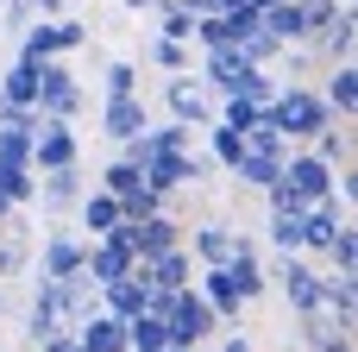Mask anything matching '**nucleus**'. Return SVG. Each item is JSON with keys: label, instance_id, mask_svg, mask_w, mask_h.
Returning a JSON list of instances; mask_svg holds the SVG:
<instances>
[{"label": "nucleus", "instance_id": "1", "mask_svg": "<svg viewBox=\"0 0 358 352\" xmlns=\"http://www.w3.org/2000/svg\"><path fill=\"white\" fill-rule=\"evenodd\" d=\"M88 44H94V31H88V19H76V13H63V19H31V25L19 31L13 63H63V57H76V50H88Z\"/></svg>", "mask_w": 358, "mask_h": 352}, {"label": "nucleus", "instance_id": "2", "mask_svg": "<svg viewBox=\"0 0 358 352\" xmlns=\"http://www.w3.org/2000/svg\"><path fill=\"white\" fill-rule=\"evenodd\" d=\"M264 113H271V126H277V132H283L289 145H308V139H315L321 126H334L327 101H321L315 88H289V82L277 88V101H271Z\"/></svg>", "mask_w": 358, "mask_h": 352}, {"label": "nucleus", "instance_id": "3", "mask_svg": "<svg viewBox=\"0 0 358 352\" xmlns=\"http://www.w3.org/2000/svg\"><path fill=\"white\" fill-rule=\"evenodd\" d=\"M38 120H82V107H88V88H82V76L69 69V63H38Z\"/></svg>", "mask_w": 358, "mask_h": 352}, {"label": "nucleus", "instance_id": "4", "mask_svg": "<svg viewBox=\"0 0 358 352\" xmlns=\"http://www.w3.org/2000/svg\"><path fill=\"white\" fill-rule=\"evenodd\" d=\"M264 277H271V290L283 296V309H289L296 321L321 309V271H315L302 252H289V258H271V265H264Z\"/></svg>", "mask_w": 358, "mask_h": 352}, {"label": "nucleus", "instance_id": "5", "mask_svg": "<svg viewBox=\"0 0 358 352\" xmlns=\"http://www.w3.org/2000/svg\"><path fill=\"white\" fill-rule=\"evenodd\" d=\"M182 233H189V227H182L170 208H157V214H145V220H120V239H126L132 265H151V258L176 252V246H182Z\"/></svg>", "mask_w": 358, "mask_h": 352}, {"label": "nucleus", "instance_id": "6", "mask_svg": "<svg viewBox=\"0 0 358 352\" xmlns=\"http://www.w3.org/2000/svg\"><path fill=\"white\" fill-rule=\"evenodd\" d=\"M82 258H88V239H82L76 227H50V233L31 246V277H44V283L82 277Z\"/></svg>", "mask_w": 358, "mask_h": 352}, {"label": "nucleus", "instance_id": "7", "mask_svg": "<svg viewBox=\"0 0 358 352\" xmlns=\"http://www.w3.org/2000/svg\"><path fill=\"white\" fill-rule=\"evenodd\" d=\"M289 195H296V208H315V202H334V170L308 151V145H289V157H283V176H277Z\"/></svg>", "mask_w": 358, "mask_h": 352}, {"label": "nucleus", "instance_id": "8", "mask_svg": "<svg viewBox=\"0 0 358 352\" xmlns=\"http://www.w3.org/2000/svg\"><path fill=\"white\" fill-rule=\"evenodd\" d=\"M164 107H170V120H176V126H189V132H208L220 101L201 88V76H189V69H182V76H164Z\"/></svg>", "mask_w": 358, "mask_h": 352}, {"label": "nucleus", "instance_id": "9", "mask_svg": "<svg viewBox=\"0 0 358 352\" xmlns=\"http://www.w3.org/2000/svg\"><path fill=\"white\" fill-rule=\"evenodd\" d=\"M69 164H82V132L69 120H38V132H31V176L69 170Z\"/></svg>", "mask_w": 358, "mask_h": 352}, {"label": "nucleus", "instance_id": "10", "mask_svg": "<svg viewBox=\"0 0 358 352\" xmlns=\"http://www.w3.org/2000/svg\"><path fill=\"white\" fill-rule=\"evenodd\" d=\"M151 126V107H145V94H126V101H101V139L113 145V151H126L138 132Z\"/></svg>", "mask_w": 358, "mask_h": 352}, {"label": "nucleus", "instance_id": "11", "mask_svg": "<svg viewBox=\"0 0 358 352\" xmlns=\"http://www.w3.org/2000/svg\"><path fill=\"white\" fill-rule=\"evenodd\" d=\"M82 189H88L82 164H69V170H44V176H38V195H31V208H44L50 220H63V214H76Z\"/></svg>", "mask_w": 358, "mask_h": 352}, {"label": "nucleus", "instance_id": "12", "mask_svg": "<svg viewBox=\"0 0 358 352\" xmlns=\"http://www.w3.org/2000/svg\"><path fill=\"white\" fill-rule=\"evenodd\" d=\"M138 265H132V252H126V239H120V227L107 233V239H94L88 246V258H82V277L94 283V290H107V283H120V277H132Z\"/></svg>", "mask_w": 358, "mask_h": 352}, {"label": "nucleus", "instance_id": "13", "mask_svg": "<svg viewBox=\"0 0 358 352\" xmlns=\"http://www.w3.org/2000/svg\"><path fill=\"white\" fill-rule=\"evenodd\" d=\"M352 44H358V13L352 6H340L315 38H308V50H315V63L321 69H334V63H352Z\"/></svg>", "mask_w": 358, "mask_h": 352}, {"label": "nucleus", "instance_id": "14", "mask_svg": "<svg viewBox=\"0 0 358 352\" xmlns=\"http://www.w3.org/2000/svg\"><path fill=\"white\" fill-rule=\"evenodd\" d=\"M145 189L170 208V195H182V189H195V151H170V157H151L145 170Z\"/></svg>", "mask_w": 358, "mask_h": 352}, {"label": "nucleus", "instance_id": "15", "mask_svg": "<svg viewBox=\"0 0 358 352\" xmlns=\"http://www.w3.org/2000/svg\"><path fill=\"white\" fill-rule=\"evenodd\" d=\"M113 227H120V202H113L107 189H94V183H88V189H82V202H76V233L94 246V239H107Z\"/></svg>", "mask_w": 358, "mask_h": 352}, {"label": "nucleus", "instance_id": "16", "mask_svg": "<svg viewBox=\"0 0 358 352\" xmlns=\"http://www.w3.org/2000/svg\"><path fill=\"white\" fill-rule=\"evenodd\" d=\"M352 214H340L334 202H315V208H302V258L315 265V258H327V246H334V233L346 227Z\"/></svg>", "mask_w": 358, "mask_h": 352}, {"label": "nucleus", "instance_id": "17", "mask_svg": "<svg viewBox=\"0 0 358 352\" xmlns=\"http://www.w3.org/2000/svg\"><path fill=\"white\" fill-rule=\"evenodd\" d=\"M182 252L195 258V271H214V265L233 258V227L227 220H201L195 233H182Z\"/></svg>", "mask_w": 358, "mask_h": 352}, {"label": "nucleus", "instance_id": "18", "mask_svg": "<svg viewBox=\"0 0 358 352\" xmlns=\"http://www.w3.org/2000/svg\"><path fill=\"white\" fill-rule=\"evenodd\" d=\"M31 246H38V233L13 214L6 227H0V283H19V277H31Z\"/></svg>", "mask_w": 358, "mask_h": 352}, {"label": "nucleus", "instance_id": "19", "mask_svg": "<svg viewBox=\"0 0 358 352\" xmlns=\"http://www.w3.org/2000/svg\"><path fill=\"white\" fill-rule=\"evenodd\" d=\"M145 271V283H151V296H176V290H189L195 283V258L176 246V252H164V258H151V265H138Z\"/></svg>", "mask_w": 358, "mask_h": 352}, {"label": "nucleus", "instance_id": "20", "mask_svg": "<svg viewBox=\"0 0 358 352\" xmlns=\"http://www.w3.org/2000/svg\"><path fill=\"white\" fill-rule=\"evenodd\" d=\"M145 302H151V283H145V271H132V277H120V283H107V290H101V315H113V321H132V315H145Z\"/></svg>", "mask_w": 358, "mask_h": 352}, {"label": "nucleus", "instance_id": "21", "mask_svg": "<svg viewBox=\"0 0 358 352\" xmlns=\"http://www.w3.org/2000/svg\"><path fill=\"white\" fill-rule=\"evenodd\" d=\"M315 94L327 101V113H334V120H352V113H358V69H352V63H334V69L321 76V88H315Z\"/></svg>", "mask_w": 358, "mask_h": 352}, {"label": "nucleus", "instance_id": "22", "mask_svg": "<svg viewBox=\"0 0 358 352\" xmlns=\"http://www.w3.org/2000/svg\"><path fill=\"white\" fill-rule=\"evenodd\" d=\"M283 157H289V151H283ZM283 157H271V151H245V157H239V164H233L227 176H233V183H239L245 195H264V189H271V183L283 176Z\"/></svg>", "mask_w": 358, "mask_h": 352}, {"label": "nucleus", "instance_id": "23", "mask_svg": "<svg viewBox=\"0 0 358 352\" xmlns=\"http://www.w3.org/2000/svg\"><path fill=\"white\" fill-rule=\"evenodd\" d=\"M321 309L340 321V328H352L358 321V277H340V271H321Z\"/></svg>", "mask_w": 358, "mask_h": 352}, {"label": "nucleus", "instance_id": "24", "mask_svg": "<svg viewBox=\"0 0 358 352\" xmlns=\"http://www.w3.org/2000/svg\"><path fill=\"white\" fill-rule=\"evenodd\" d=\"M76 346L82 352H126V321H113V315H88L82 328H76Z\"/></svg>", "mask_w": 358, "mask_h": 352}, {"label": "nucleus", "instance_id": "25", "mask_svg": "<svg viewBox=\"0 0 358 352\" xmlns=\"http://www.w3.org/2000/svg\"><path fill=\"white\" fill-rule=\"evenodd\" d=\"M258 31H271L277 44H308V19L296 13V0H277L258 13Z\"/></svg>", "mask_w": 358, "mask_h": 352}, {"label": "nucleus", "instance_id": "26", "mask_svg": "<svg viewBox=\"0 0 358 352\" xmlns=\"http://www.w3.org/2000/svg\"><path fill=\"white\" fill-rule=\"evenodd\" d=\"M302 346L308 352H340V346H352V328H340L327 309H315V315H302Z\"/></svg>", "mask_w": 358, "mask_h": 352}, {"label": "nucleus", "instance_id": "27", "mask_svg": "<svg viewBox=\"0 0 358 352\" xmlns=\"http://www.w3.org/2000/svg\"><path fill=\"white\" fill-rule=\"evenodd\" d=\"M308 151L327 164V170H352V132H346V120H334V126H321L315 139H308Z\"/></svg>", "mask_w": 358, "mask_h": 352}, {"label": "nucleus", "instance_id": "28", "mask_svg": "<svg viewBox=\"0 0 358 352\" xmlns=\"http://www.w3.org/2000/svg\"><path fill=\"white\" fill-rule=\"evenodd\" d=\"M264 239H271V258H289V252H302V214H289V208H271V220H264Z\"/></svg>", "mask_w": 358, "mask_h": 352}, {"label": "nucleus", "instance_id": "29", "mask_svg": "<svg viewBox=\"0 0 358 352\" xmlns=\"http://www.w3.org/2000/svg\"><path fill=\"white\" fill-rule=\"evenodd\" d=\"M0 101L6 107H31L38 101V63H6L0 69Z\"/></svg>", "mask_w": 358, "mask_h": 352}, {"label": "nucleus", "instance_id": "30", "mask_svg": "<svg viewBox=\"0 0 358 352\" xmlns=\"http://www.w3.org/2000/svg\"><path fill=\"white\" fill-rule=\"evenodd\" d=\"M277 82H289V88H315V76H321V63H315V50L308 44H283V57H277Z\"/></svg>", "mask_w": 358, "mask_h": 352}, {"label": "nucleus", "instance_id": "31", "mask_svg": "<svg viewBox=\"0 0 358 352\" xmlns=\"http://www.w3.org/2000/svg\"><path fill=\"white\" fill-rule=\"evenodd\" d=\"M170 346V328L157 315H132L126 321V352H164Z\"/></svg>", "mask_w": 358, "mask_h": 352}, {"label": "nucleus", "instance_id": "32", "mask_svg": "<svg viewBox=\"0 0 358 352\" xmlns=\"http://www.w3.org/2000/svg\"><path fill=\"white\" fill-rule=\"evenodd\" d=\"M208 157H214V170H233V164L245 157V139H239L233 126L214 120V126H208Z\"/></svg>", "mask_w": 358, "mask_h": 352}, {"label": "nucleus", "instance_id": "33", "mask_svg": "<svg viewBox=\"0 0 358 352\" xmlns=\"http://www.w3.org/2000/svg\"><path fill=\"white\" fill-rule=\"evenodd\" d=\"M94 189H107L113 202H126L132 189H145V176H138V164H126V157H113V164H107V170L94 176Z\"/></svg>", "mask_w": 358, "mask_h": 352}, {"label": "nucleus", "instance_id": "34", "mask_svg": "<svg viewBox=\"0 0 358 352\" xmlns=\"http://www.w3.org/2000/svg\"><path fill=\"white\" fill-rule=\"evenodd\" d=\"M151 13H157V38H170V44H195V19H189L176 0H157Z\"/></svg>", "mask_w": 358, "mask_h": 352}, {"label": "nucleus", "instance_id": "35", "mask_svg": "<svg viewBox=\"0 0 358 352\" xmlns=\"http://www.w3.org/2000/svg\"><path fill=\"white\" fill-rule=\"evenodd\" d=\"M327 271H340V277H358V227H352V220L334 233V246H327Z\"/></svg>", "mask_w": 358, "mask_h": 352}, {"label": "nucleus", "instance_id": "36", "mask_svg": "<svg viewBox=\"0 0 358 352\" xmlns=\"http://www.w3.org/2000/svg\"><path fill=\"white\" fill-rule=\"evenodd\" d=\"M126 94H138V63L113 57V63H107V76H101V101H126Z\"/></svg>", "mask_w": 358, "mask_h": 352}, {"label": "nucleus", "instance_id": "37", "mask_svg": "<svg viewBox=\"0 0 358 352\" xmlns=\"http://www.w3.org/2000/svg\"><path fill=\"white\" fill-rule=\"evenodd\" d=\"M239 139H245V151H271V157H283V151H289V139L271 126V113H258V120H252Z\"/></svg>", "mask_w": 358, "mask_h": 352}, {"label": "nucleus", "instance_id": "38", "mask_svg": "<svg viewBox=\"0 0 358 352\" xmlns=\"http://www.w3.org/2000/svg\"><path fill=\"white\" fill-rule=\"evenodd\" d=\"M0 195H6L13 208H31V195H38V176H31V170H19V164H0Z\"/></svg>", "mask_w": 358, "mask_h": 352}, {"label": "nucleus", "instance_id": "39", "mask_svg": "<svg viewBox=\"0 0 358 352\" xmlns=\"http://www.w3.org/2000/svg\"><path fill=\"white\" fill-rule=\"evenodd\" d=\"M0 164L31 170V132H25V126H0Z\"/></svg>", "mask_w": 358, "mask_h": 352}, {"label": "nucleus", "instance_id": "40", "mask_svg": "<svg viewBox=\"0 0 358 352\" xmlns=\"http://www.w3.org/2000/svg\"><path fill=\"white\" fill-rule=\"evenodd\" d=\"M239 50H245V63H252V69H271V63L283 57V44H277L271 31H252V38L239 44Z\"/></svg>", "mask_w": 358, "mask_h": 352}, {"label": "nucleus", "instance_id": "41", "mask_svg": "<svg viewBox=\"0 0 358 352\" xmlns=\"http://www.w3.org/2000/svg\"><path fill=\"white\" fill-rule=\"evenodd\" d=\"M151 63H157L164 76H182V69H189V44H170V38H151Z\"/></svg>", "mask_w": 358, "mask_h": 352}, {"label": "nucleus", "instance_id": "42", "mask_svg": "<svg viewBox=\"0 0 358 352\" xmlns=\"http://www.w3.org/2000/svg\"><path fill=\"white\" fill-rule=\"evenodd\" d=\"M157 208H164V202H157L151 189H132V195L120 202V220H145V214H157Z\"/></svg>", "mask_w": 358, "mask_h": 352}, {"label": "nucleus", "instance_id": "43", "mask_svg": "<svg viewBox=\"0 0 358 352\" xmlns=\"http://www.w3.org/2000/svg\"><path fill=\"white\" fill-rule=\"evenodd\" d=\"M296 13L308 19V38H315V31H321V25H327V19L340 13V0H296Z\"/></svg>", "mask_w": 358, "mask_h": 352}, {"label": "nucleus", "instance_id": "44", "mask_svg": "<svg viewBox=\"0 0 358 352\" xmlns=\"http://www.w3.org/2000/svg\"><path fill=\"white\" fill-rule=\"evenodd\" d=\"M31 19H38V6H31V0H6V31H13V38H19Z\"/></svg>", "mask_w": 358, "mask_h": 352}, {"label": "nucleus", "instance_id": "45", "mask_svg": "<svg viewBox=\"0 0 358 352\" xmlns=\"http://www.w3.org/2000/svg\"><path fill=\"white\" fill-rule=\"evenodd\" d=\"M208 352H252V340H245V334H214Z\"/></svg>", "mask_w": 358, "mask_h": 352}, {"label": "nucleus", "instance_id": "46", "mask_svg": "<svg viewBox=\"0 0 358 352\" xmlns=\"http://www.w3.org/2000/svg\"><path fill=\"white\" fill-rule=\"evenodd\" d=\"M31 6H38V19H63L69 13V0H31Z\"/></svg>", "mask_w": 358, "mask_h": 352}, {"label": "nucleus", "instance_id": "47", "mask_svg": "<svg viewBox=\"0 0 358 352\" xmlns=\"http://www.w3.org/2000/svg\"><path fill=\"white\" fill-rule=\"evenodd\" d=\"M13 214H19V208H13V202H6V195H0V227H6V220H13Z\"/></svg>", "mask_w": 358, "mask_h": 352}, {"label": "nucleus", "instance_id": "48", "mask_svg": "<svg viewBox=\"0 0 358 352\" xmlns=\"http://www.w3.org/2000/svg\"><path fill=\"white\" fill-rule=\"evenodd\" d=\"M120 6H132V13H151V6H157V0H120Z\"/></svg>", "mask_w": 358, "mask_h": 352}, {"label": "nucleus", "instance_id": "49", "mask_svg": "<svg viewBox=\"0 0 358 352\" xmlns=\"http://www.w3.org/2000/svg\"><path fill=\"white\" fill-rule=\"evenodd\" d=\"M245 6H252V13H264V6H277V0H245Z\"/></svg>", "mask_w": 358, "mask_h": 352}, {"label": "nucleus", "instance_id": "50", "mask_svg": "<svg viewBox=\"0 0 358 352\" xmlns=\"http://www.w3.org/2000/svg\"><path fill=\"white\" fill-rule=\"evenodd\" d=\"M164 352H189V346H164Z\"/></svg>", "mask_w": 358, "mask_h": 352}, {"label": "nucleus", "instance_id": "51", "mask_svg": "<svg viewBox=\"0 0 358 352\" xmlns=\"http://www.w3.org/2000/svg\"><path fill=\"white\" fill-rule=\"evenodd\" d=\"M340 352H352V346H340Z\"/></svg>", "mask_w": 358, "mask_h": 352}, {"label": "nucleus", "instance_id": "52", "mask_svg": "<svg viewBox=\"0 0 358 352\" xmlns=\"http://www.w3.org/2000/svg\"><path fill=\"white\" fill-rule=\"evenodd\" d=\"M0 6H6V0H0Z\"/></svg>", "mask_w": 358, "mask_h": 352}]
</instances>
